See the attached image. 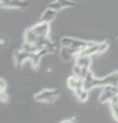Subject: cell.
<instances>
[{
    "label": "cell",
    "mask_w": 118,
    "mask_h": 123,
    "mask_svg": "<svg viewBox=\"0 0 118 123\" xmlns=\"http://www.w3.org/2000/svg\"><path fill=\"white\" fill-rule=\"evenodd\" d=\"M6 87H7V84L5 82L4 79H0V91H6Z\"/></svg>",
    "instance_id": "14"
},
{
    "label": "cell",
    "mask_w": 118,
    "mask_h": 123,
    "mask_svg": "<svg viewBox=\"0 0 118 123\" xmlns=\"http://www.w3.org/2000/svg\"><path fill=\"white\" fill-rule=\"evenodd\" d=\"M109 48V42L108 41H102L100 42V47H99V55L105 53Z\"/></svg>",
    "instance_id": "12"
},
{
    "label": "cell",
    "mask_w": 118,
    "mask_h": 123,
    "mask_svg": "<svg viewBox=\"0 0 118 123\" xmlns=\"http://www.w3.org/2000/svg\"><path fill=\"white\" fill-rule=\"evenodd\" d=\"M89 71H90L89 69L81 68V67L77 66V65H74L73 66V75L77 76V77H79V78H81V79H84L86 77V75L88 74Z\"/></svg>",
    "instance_id": "10"
},
{
    "label": "cell",
    "mask_w": 118,
    "mask_h": 123,
    "mask_svg": "<svg viewBox=\"0 0 118 123\" xmlns=\"http://www.w3.org/2000/svg\"><path fill=\"white\" fill-rule=\"evenodd\" d=\"M1 1V6L5 8H26L29 5L28 1L25 0H0Z\"/></svg>",
    "instance_id": "4"
},
{
    "label": "cell",
    "mask_w": 118,
    "mask_h": 123,
    "mask_svg": "<svg viewBox=\"0 0 118 123\" xmlns=\"http://www.w3.org/2000/svg\"><path fill=\"white\" fill-rule=\"evenodd\" d=\"M72 6H75V2L71 1V0H55L54 2H51L48 5V7L58 11L62 10L64 8H67V7H72Z\"/></svg>",
    "instance_id": "7"
},
{
    "label": "cell",
    "mask_w": 118,
    "mask_h": 123,
    "mask_svg": "<svg viewBox=\"0 0 118 123\" xmlns=\"http://www.w3.org/2000/svg\"><path fill=\"white\" fill-rule=\"evenodd\" d=\"M93 41H86V40H81L78 38H74V37H68V36H64L60 39V44L61 47H69V48H73L76 49L77 51H80L82 48L86 47L90 44H93Z\"/></svg>",
    "instance_id": "1"
},
{
    "label": "cell",
    "mask_w": 118,
    "mask_h": 123,
    "mask_svg": "<svg viewBox=\"0 0 118 123\" xmlns=\"http://www.w3.org/2000/svg\"><path fill=\"white\" fill-rule=\"evenodd\" d=\"M67 85H68V87H69L71 90H73V92H74L76 90L80 89V88L84 87V82H83V79H81V78H79V77L73 75V76H70L69 78H68Z\"/></svg>",
    "instance_id": "6"
},
{
    "label": "cell",
    "mask_w": 118,
    "mask_h": 123,
    "mask_svg": "<svg viewBox=\"0 0 118 123\" xmlns=\"http://www.w3.org/2000/svg\"><path fill=\"white\" fill-rule=\"evenodd\" d=\"M102 88L103 89L101 92V95H100V98H99V102L102 104L110 103L112 101V98L118 94V87L117 86L106 85Z\"/></svg>",
    "instance_id": "3"
},
{
    "label": "cell",
    "mask_w": 118,
    "mask_h": 123,
    "mask_svg": "<svg viewBox=\"0 0 118 123\" xmlns=\"http://www.w3.org/2000/svg\"><path fill=\"white\" fill-rule=\"evenodd\" d=\"M99 47H100V42H93V44H90L86 47L82 48L80 51L77 52V55H82V56H93V55H99Z\"/></svg>",
    "instance_id": "5"
},
{
    "label": "cell",
    "mask_w": 118,
    "mask_h": 123,
    "mask_svg": "<svg viewBox=\"0 0 118 123\" xmlns=\"http://www.w3.org/2000/svg\"><path fill=\"white\" fill-rule=\"evenodd\" d=\"M91 56H82V55H77L75 56V65L85 68V69H90L91 66Z\"/></svg>",
    "instance_id": "9"
},
{
    "label": "cell",
    "mask_w": 118,
    "mask_h": 123,
    "mask_svg": "<svg viewBox=\"0 0 118 123\" xmlns=\"http://www.w3.org/2000/svg\"><path fill=\"white\" fill-rule=\"evenodd\" d=\"M56 15H58V10L52 9V8H50V7H47V8L42 12V14H41L40 21L41 22L50 23L56 18Z\"/></svg>",
    "instance_id": "8"
},
{
    "label": "cell",
    "mask_w": 118,
    "mask_h": 123,
    "mask_svg": "<svg viewBox=\"0 0 118 123\" xmlns=\"http://www.w3.org/2000/svg\"><path fill=\"white\" fill-rule=\"evenodd\" d=\"M0 99H1L2 103H6L8 101V95L5 91H0Z\"/></svg>",
    "instance_id": "13"
},
{
    "label": "cell",
    "mask_w": 118,
    "mask_h": 123,
    "mask_svg": "<svg viewBox=\"0 0 118 123\" xmlns=\"http://www.w3.org/2000/svg\"><path fill=\"white\" fill-rule=\"evenodd\" d=\"M74 93L76 95V98H77L78 101H80L82 103H84L87 101V98H88V90L85 89L84 87L83 88H80V89L74 91Z\"/></svg>",
    "instance_id": "11"
},
{
    "label": "cell",
    "mask_w": 118,
    "mask_h": 123,
    "mask_svg": "<svg viewBox=\"0 0 118 123\" xmlns=\"http://www.w3.org/2000/svg\"><path fill=\"white\" fill-rule=\"evenodd\" d=\"M60 97V90L56 88L51 89H43L35 94V101L38 103H54Z\"/></svg>",
    "instance_id": "2"
}]
</instances>
